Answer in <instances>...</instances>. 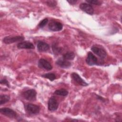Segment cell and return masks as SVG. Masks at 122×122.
<instances>
[{
    "label": "cell",
    "instance_id": "1",
    "mask_svg": "<svg viewBox=\"0 0 122 122\" xmlns=\"http://www.w3.org/2000/svg\"><path fill=\"white\" fill-rule=\"evenodd\" d=\"M25 109L30 115H36L40 112V107L36 104L29 103L25 105Z\"/></svg>",
    "mask_w": 122,
    "mask_h": 122
},
{
    "label": "cell",
    "instance_id": "2",
    "mask_svg": "<svg viewBox=\"0 0 122 122\" xmlns=\"http://www.w3.org/2000/svg\"><path fill=\"white\" fill-rule=\"evenodd\" d=\"M24 40V37L22 36H6L3 39V43L6 44H9L16 42H21Z\"/></svg>",
    "mask_w": 122,
    "mask_h": 122
},
{
    "label": "cell",
    "instance_id": "3",
    "mask_svg": "<svg viewBox=\"0 0 122 122\" xmlns=\"http://www.w3.org/2000/svg\"><path fill=\"white\" fill-rule=\"evenodd\" d=\"M91 50L93 52L98 56L101 59H104L107 56L106 51L102 47L94 45L91 48Z\"/></svg>",
    "mask_w": 122,
    "mask_h": 122
},
{
    "label": "cell",
    "instance_id": "4",
    "mask_svg": "<svg viewBox=\"0 0 122 122\" xmlns=\"http://www.w3.org/2000/svg\"><path fill=\"white\" fill-rule=\"evenodd\" d=\"M23 97L29 101H34L36 99L37 92L34 89H29L22 93Z\"/></svg>",
    "mask_w": 122,
    "mask_h": 122
},
{
    "label": "cell",
    "instance_id": "5",
    "mask_svg": "<svg viewBox=\"0 0 122 122\" xmlns=\"http://www.w3.org/2000/svg\"><path fill=\"white\" fill-rule=\"evenodd\" d=\"M49 29L53 31H59L61 30L63 28L62 23L59 21L51 20L49 23Z\"/></svg>",
    "mask_w": 122,
    "mask_h": 122
},
{
    "label": "cell",
    "instance_id": "6",
    "mask_svg": "<svg viewBox=\"0 0 122 122\" xmlns=\"http://www.w3.org/2000/svg\"><path fill=\"white\" fill-rule=\"evenodd\" d=\"M0 112L3 115L10 118H15L17 116L16 112L9 108L4 107L0 108Z\"/></svg>",
    "mask_w": 122,
    "mask_h": 122
},
{
    "label": "cell",
    "instance_id": "7",
    "mask_svg": "<svg viewBox=\"0 0 122 122\" xmlns=\"http://www.w3.org/2000/svg\"><path fill=\"white\" fill-rule=\"evenodd\" d=\"M86 62L87 64L90 66L100 64L97 57L90 51L88 53L87 57L86 59Z\"/></svg>",
    "mask_w": 122,
    "mask_h": 122
},
{
    "label": "cell",
    "instance_id": "8",
    "mask_svg": "<svg viewBox=\"0 0 122 122\" xmlns=\"http://www.w3.org/2000/svg\"><path fill=\"white\" fill-rule=\"evenodd\" d=\"M59 106V103L54 96H51L48 100V108L50 111H56Z\"/></svg>",
    "mask_w": 122,
    "mask_h": 122
},
{
    "label": "cell",
    "instance_id": "9",
    "mask_svg": "<svg viewBox=\"0 0 122 122\" xmlns=\"http://www.w3.org/2000/svg\"><path fill=\"white\" fill-rule=\"evenodd\" d=\"M80 9L83 11L90 15H93L94 13V9L92 5L83 2L80 4L79 6Z\"/></svg>",
    "mask_w": 122,
    "mask_h": 122
},
{
    "label": "cell",
    "instance_id": "10",
    "mask_svg": "<svg viewBox=\"0 0 122 122\" xmlns=\"http://www.w3.org/2000/svg\"><path fill=\"white\" fill-rule=\"evenodd\" d=\"M71 77L73 81L79 85L82 86H87L88 85V84L84 80H83L78 73L76 72H72L71 74Z\"/></svg>",
    "mask_w": 122,
    "mask_h": 122
},
{
    "label": "cell",
    "instance_id": "11",
    "mask_svg": "<svg viewBox=\"0 0 122 122\" xmlns=\"http://www.w3.org/2000/svg\"><path fill=\"white\" fill-rule=\"evenodd\" d=\"M38 65L39 68L45 69L47 71H50L52 69L51 64L47 60L42 58L39 60L38 63Z\"/></svg>",
    "mask_w": 122,
    "mask_h": 122
},
{
    "label": "cell",
    "instance_id": "12",
    "mask_svg": "<svg viewBox=\"0 0 122 122\" xmlns=\"http://www.w3.org/2000/svg\"><path fill=\"white\" fill-rule=\"evenodd\" d=\"M17 48L20 49H34L35 48V47L33 43L29 41H24L18 43Z\"/></svg>",
    "mask_w": 122,
    "mask_h": 122
},
{
    "label": "cell",
    "instance_id": "13",
    "mask_svg": "<svg viewBox=\"0 0 122 122\" xmlns=\"http://www.w3.org/2000/svg\"><path fill=\"white\" fill-rule=\"evenodd\" d=\"M56 64L62 68H68L71 65V63L70 61L66 60L62 58L58 59L56 61Z\"/></svg>",
    "mask_w": 122,
    "mask_h": 122
},
{
    "label": "cell",
    "instance_id": "14",
    "mask_svg": "<svg viewBox=\"0 0 122 122\" xmlns=\"http://www.w3.org/2000/svg\"><path fill=\"white\" fill-rule=\"evenodd\" d=\"M37 47L38 51L40 52L46 51L50 49L49 45L46 42L42 41H39L38 42Z\"/></svg>",
    "mask_w": 122,
    "mask_h": 122
},
{
    "label": "cell",
    "instance_id": "15",
    "mask_svg": "<svg viewBox=\"0 0 122 122\" xmlns=\"http://www.w3.org/2000/svg\"><path fill=\"white\" fill-rule=\"evenodd\" d=\"M75 56V53L73 52L68 51L63 55L62 58L67 61L72 60L74 59Z\"/></svg>",
    "mask_w": 122,
    "mask_h": 122
},
{
    "label": "cell",
    "instance_id": "16",
    "mask_svg": "<svg viewBox=\"0 0 122 122\" xmlns=\"http://www.w3.org/2000/svg\"><path fill=\"white\" fill-rule=\"evenodd\" d=\"M10 100V97L9 95L5 94H1L0 96V105H1L8 102Z\"/></svg>",
    "mask_w": 122,
    "mask_h": 122
},
{
    "label": "cell",
    "instance_id": "17",
    "mask_svg": "<svg viewBox=\"0 0 122 122\" xmlns=\"http://www.w3.org/2000/svg\"><path fill=\"white\" fill-rule=\"evenodd\" d=\"M54 93L56 95H59V96H66L68 95V92L64 89H61L59 90H56Z\"/></svg>",
    "mask_w": 122,
    "mask_h": 122
},
{
    "label": "cell",
    "instance_id": "18",
    "mask_svg": "<svg viewBox=\"0 0 122 122\" xmlns=\"http://www.w3.org/2000/svg\"><path fill=\"white\" fill-rule=\"evenodd\" d=\"M41 77L48 79L51 81H53L54 80L56 79V75L53 73H47L41 75Z\"/></svg>",
    "mask_w": 122,
    "mask_h": 122
},
{
    "label": "cell",
    "instance_id": "19",
    "mask_svg": "<svg viewBox=\"0 0 122 122\" xmlns=\"http://www.w3.org/2000/svg\"><path fill=\"white\" fill-rule=\"evenodd\" d=\"M86 2L90 4H93L95 5H101L102 4V1L98 0H86Z\"/></svg>",
    "mask_w": 122,
    "mask_h": 122
},
{
    "label": "cell",
    "instance_id": "20",
    "mask_svg": "<svg viewBox=\"0 0 122 122\" xmlns=\"http://www.w3.org/2000/svg\"><path fill=\"white\" fill-rule=\"evenodd\" d=\"M47 5L51 8H54L57 5V1L56 0H47L46 1Z\"/></svg>",
    "mask_w": 122,
    "mask_h": 122
},
{
    "label": "cell",
    "instance_id": "21",
    "mask_svg": "<svg viewBox=\"0 0 122 122\" xmlns=\"http://www.w3.org/2000/svg\"><path fill=\"white\" fill-rule=\"evenodd\" d=\"M48 19L47 18H45L43 20H42L41 21L38 25V26L39 28H42L44 27L48 23Z\"/></svg>",
    "mask_w": 122,
    "mask_h": 122
},
{
    "label": "cell",
    "instance_id": "22",
    "mask_svg": "<svg viewBox=\"0 0 122 122\" xmlns=\"http://www.w3.org/2000/svg\"><path fill=\"white\" fill-rule=\"evenodd\" d=\"M52 50L56 54L59 53L61 51V50L60 48H59L54 45H52Z\"/></svg>",
    "mask_w": 122,
    "mask_h": 122
},
{
    "label": "cell",
    "instance_id": "23",
    "mask_svg": "<svg viewBox=\"0 0 122 122\" xmlns=\"http://www.w3.org/2000/svg\"><path fill=\"white\" fill-rule=\"evenodd\" d=\"M0 84H4V85H5L6 86H7V87H10V84H9V82H8V81L5 79H1L0 80Z\"/></svg>",
    "mask_w": 122,
    "mask_h": 122
},
{
    "label": "cell",
    "instance_id": "24",
    "mask_svg": "<svg viewBox=\"0 0 122 122\" xmlns=\"http://www.w3.org/2000/svg\"><path fill=\"white\" fill-rule=\"evenodd\" d=\"M96 98H97V99L98 100H100V101H102V102H105V101H106V100H105V98H103L100 95H96Z\"/></svg>",
    "mask_w": 122,
    "mask_h": 122
},
{
    "label": "cell",
    "instance_id": "25",
    "mask_svg": "<svg viewBox=\"0 0 122 122\" xmlns=\"http://www.w3.org/2000/svg\"><path fill=\"white\" fill-rule=\"evenodd\" d=\"M77 0H67V2H69L71 5L75 4L77 2Z\"/></svg>",
    "mask_w": 122,
    "mask_h": 122
}]
</instances>
